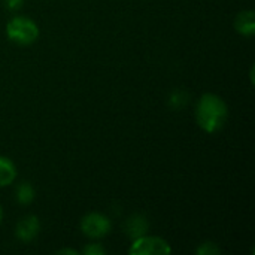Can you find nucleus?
Masks as SVG:
<instances>
[{"label":"nucleus","instance_id":"423d86ee","mask_svg":"<svg viewBox=\"0 0 255 255\" xmlns=\"http://www.w3.org/2000/svg\"><path fill=\"white\" fill-rule=\"evenodd\" d=\"M148 230H149V223H148L146 217L142 214H133L124 223V232L131 241L145 236L148 233Z\"/></svg>","mask_w":255,"mask_h":255},{"label":"nucleus","instance_id":"7ed1b4c3","mask_svg":"<svg viewBox=\"0 0 255 255\" xmlns=\"http://www.w3.org/2000/svg\"><path fill=\"white\" fill-rule=\"evenodd\" d=\"M111 229V220L100 212H90L81 220V232L90 239H102L109 235Z\"/></svg>","mask_w":255,"mask_h":255},{"label":"nucleus","instance_id":"4468645a","mask_svg":"<svg viewBox=\"0 0 255 255\" xmlns=\"http://www.w3.org/2000/svg\"><path fill=\"white\" fill-rule=\"evenodd\" d=\"M57 254L78 255V251H76V250H69V248H64V250H60V251H57Z\"/></svg>","mask_w":255,"mask_h":255},{"label":"nucleus","instance_id":"20e7f679","mask_svg":"<svg viewBox=\"0 0 255 255\" xmlns=\"http://www.w3.org/2000/svg\"><path fill=\"white\" fill-rule=\"evenodd\" d=\"M172 253L170 245L167 241L158 236H142L139 239H134L128 254L130 255H167Z\"/></svg>","mask_w":255,"mask_h":255},{"label":"nucleus","instance_id":"f257e3e1","mask_svg":"<svg viewBox=\"0 0 255 255\" xmlns=\"http://www.w3.org/2000/svg\"><path fill=\"white\" fill-rule=\"evenodd\" d=\"M229 120L227 103L214 93H205L196 105V121L199 127L208 133H218Z\"/></svg>","mask_w":255,"mask_h":255},{"label":"nucleus","instance_id":"f03ea898","mask_svg":"<svg viewBox=\"0 0 255 255\" xmlns=\"http://www.w3.org/2000/svg\"><path fill=\"white\" fill-rule=\"evenodd\" d=\"M6 36L9 40H12L13 43L19 45V46H28L37 40L39 27L31 18L16 15L7 21Z\"/></svg>","mask_w":255,"mask_h":255},{"label":"nucleus","instance_id":"f8f14e48","mask_svg":"<svg viewBox=\"0 0 255 255\" xmlns=\"http://www.w3.org/2000/svg\"><path fill=\"white\" fill-rule=\"evenodd\" d=\"M84 255H106V250L100 244H88L82 250Z\"/></svg>","mask_w":255,"mask_h":255},{"label":"nucleus","instance_id":"1a4fd4ad","mask_svg":"<svg viewBox=\"0 0 255 255\" xmlns=\"http://www.w3.org/2000/svg\"><path fill=\"white\" fill-rule=\"evenodd\" d=\"M15 199L19 205H30L34 200V188L28 182H21L15 190Z\"/></svg>","mask_w":255,"mask_h":255},{"label":"nucleus","instance_id":"6e6552de","mask_svg":"<svg viewBox=\"0 0 255 255\" xmlns=\"http://www.w3.org/2000/svg\"><path fill=\"white\" fill-rule=\"evenodd\" d=\"M16 179V167L13 161L0 155V187H7Z\"/></svg>","mask_w":255,"mask_h":255},{"label":"nucleus","instance_id":"ddd939ff","mask_svg":"<svg viewBox=\"0 0 255 255\" xmlns=\"http://www.w3.org/2000/svg\"><path fill=\"white\" fill-rule=\"evenodd\" d=\"M22 3H24V0H3V6L10 12H15L18 9H21Z\"/></svg>","mask_w":255,"mask_h":255},{"label":"nucleus","instance_id":"9d476101","mask_svg":"<svg viewBox=\"0 0 255 255\" xmlns=\"http://www.w3.org/2000/svg\"><path fill=\"white\" fill-rule=\"evenodd\" d=\"M188 102V94L184 90H173L169 96V106L172 109H181Z\"/></svg>","mask_w":255,"mask_h":255},{"label":"nucleus","instance_id":"0eeeda50","mask_svg":"<svg viewBox=\"0 0 255 255\" xmlns=\"http://www.w3.org/2000/svg\"><path fill=\"white\" fill-rule=\"evenodd\" d=\"M235 28L241 36L251 37L255 34V12L242 10L235 18Z\"/></svg>","mask_w":255,"mask_h":255},{"label":"nucleus","instance_id":"9b49d317","mask_svg":"<svg viewBox=\"0 0 255 255\" xmlns=\"http://www.w3.org/2000/svg\"><path fill=\"white\" fill-rule=\"evenodd\" d=\"M196 253L199 255H217L221 253V250L217 247V244L214 242H203L197 250Z\"/></svg>","mask_w":255,"mask_h":255},{"label":"nucleus","instance_id":"39448f33","mask_svg":"<svg viewBox=\"0 0 255 255\" xmlns=\"http://www.w3.org/2000/svg\"><path fill=\"white\" fill-rule=\"evenodd\" d=\"M40 230V223L37 220L36 215H25L24 218H21L15 227V236L21 241V242H31L33 239H36V236L39 235Z\"/></svg>","mask_w":255,"mask_h":255},{"label":"nucleus","instance_id":"2eb2a0df","mask_svg":"<svg viewBox=\"0 0 255 255\" xmlns=\"http://www.w3.org/2000/svg\"><path fill=\"white\" fill-rule=\"evenodd\" d=\"M1 221H3V209L0 206V224H1Z\"/></svg>","mask_w":255,"mask_h":255}]
</instances>
